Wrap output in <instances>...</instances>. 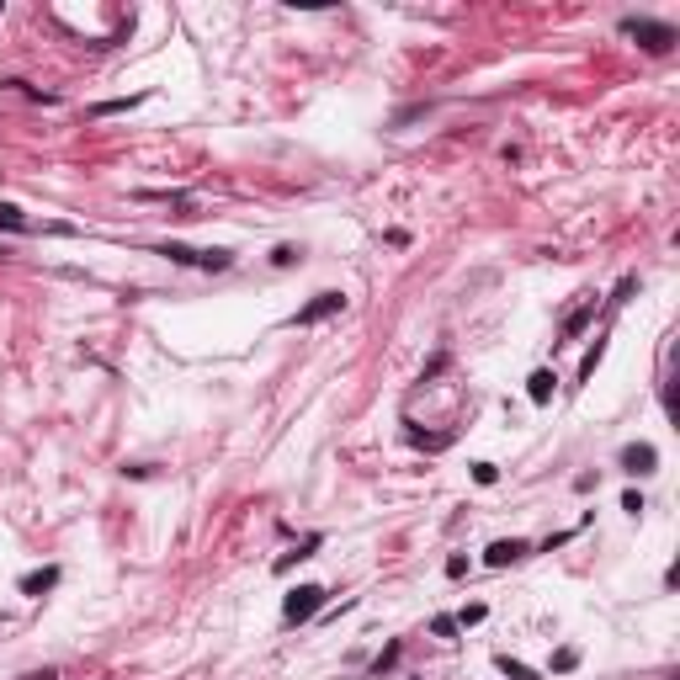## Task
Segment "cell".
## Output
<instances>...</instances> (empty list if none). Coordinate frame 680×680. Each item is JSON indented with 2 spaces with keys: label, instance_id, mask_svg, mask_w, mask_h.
Wrapping results in <instances>:
<instances>
[{
  "label": "cell",
  "instance_id": "obj_1",
  "mask_svg": "<svg viewBox=\"0 0 680 680\" xmlns=\"http://www.w3.org/2000/svg\"><path fill=\"white\" fill-rule=\"evenodd\" d=\"M622 32H627V38H638L649 54H665V49L676 43V27H670V22H649V16H627Z\"/></svg>",
  "mask_w": 680,
  "mask_h": 680
},
{
  "label": "cell",
  "instance_id": "obj_2",
  "mask_svg": "<svg viewBox=\"0 0 680 680\" xmlns=\"http://www.w3.org/2000/svg\"><path fill=\"white\" fill-rule=\"evenodd\" d=\"M319 606H325V590H319V585H298V590L287 595L282 612H287V622H309Z\"/></svg>",
  "mask_w": 680,
  "mask_h": 680
},
{
  "label": "cell",
  "instance_id": "obj_3",
  "mask_svg": "<svg viewBox=\"0 0 680 680\" xmlns=\"http://www.w3.org/2000/svg\"><path fill=\"white\" fill-rule=\"evenodd\" d=\"M340 309H345L340 292H319L314 303H303V309L292 314V325H319V319H330V314H340Z\"/></svg>",
  "mask_w": 680,
  "mask_h": 680
},
{
  "label": "cell",
  "instance_id": "obj_4",
  "mask_svg": "<svg viewBox=\"0 0 680 680\" xmlns=\"http://www.w3.org/2000/svg\"><path fill=\"white\" fill-rule=\"evenodd\" d=\"M654 462H659V452H654L649 442H638V447H622V468H627V473H654Z\"/></svg>",
  "mask_w": 680,
  "mask_h": 680
},
{
  "label": "cell",
  "instance_id": "obj_5",
  "mask_svg": "<svg viewBox=\"0 0 680 680\" xmlns=\"http://www.w3.org/2000/svg\"><path fill=\"white\" fill-rule=\"evenodd\" d=\"M553 383H559V378H553L548 367H537V372L526 378V394H532V404H548V398H553Z\"/></svg>",
  "mask_w": 680,
  "mask_h": 680
},
{
  "label": "cell",
  "instance_id": "obj_6",
  "mask_svg": "<svg viewBox=\"0 0 680 680\" xmlns=\"http://www.w3.org/2000/svg\"><path fill=\"white\" fill-rule=\"evenodd\" d=\"M526 553H532V548H526L521 537H510V542H495V548H489V564L500 568V564H515V559H526Z\"/></svg>",
  "mask_w": 680,
  "mask_h": 680
},
{
  "label": "cell",
  "instance_id": "obj_7",
  "mask_svg": "<svg viewBox=\"0 0 680 680\" xmlns=\"http://www.w3.org/2000/svg\"><path fill=\"white\" fill-rule=\"evenodd\" d=\"M160 255L175 266H202V250H186V245H160Z\"/></svg>",
  "mask_w": 680,
  "mask_h": 680
},
{
  "label": "cell",
  "instance_id": "obj_8",
  "mask_svg": "<svg viewBox=\"0 0 680 680\" xmlns=\"http://www.w3.org/2000/svg\"><path fill=\"white\" fill-rule=\"evenodd\" d=\"M54 579H58V568H43V574H27V579H22V590H27V595H43Z\"/></svg>",
  "mask_w": 680,
  "mask_h": 680
},
{
  "label": "cell",
  "instance_id": "obj_9",
  "mask_svg": "<svg viewBox=\"0 0 680 680\" xmlns=\"http://www.w3.org/2000/svg\"><path fill=\"white\" fill-rule=\"evenodd\" d=\"M139 102H144V96H128V102H102L96 112H102V117H112V112H128V107H139Z\"/></svg>",
  "mask_w": 680,
  "mask_h": 680
},
{
  "label": "cell",
  "instance_id": "obj_10",
  "mask_svg": "<svg viewBox=\"0 0 680 680\" xmlns=\"http://www.w3.org/2000/svg\"><path fill=\"white\" fill-rule=\"evenodd\" d=\"M0 224H5V228H27V219H22V208H11V202H5V208H0Z\"/></svg>",
  "mask_w": 680,
  "mask_h": 680
},
{
  "label": "cell",
  "instance_id": "obj_11",
  "mask_svg": "<svg viewBox=\"0 0 680 680\" xmlns=\"http://www.w3.org/2000/svg\"><path fill=\"white\" fill-rule=\"evenodd\" d=\"M473 479H479V484H495V479H500V468H495V462H473Z\"/></svg>",
  "mask_w": 680,
  "mask_h": 680
},
{
  "label": "cell",
  "instance_id": "obj_12",
  "mask_svg": "<svg viewBox=\"0 0 680 680\" xmlns=\"http://www.w3.org/2000/svg\"><path fill=\"white\" fill-rule=\"evenodd\" d=\"M500 670H506V676H515V680H532V670H526V665H515L510 654H500Z\"/></svg>",
  "mask_w": 680,
  "mask_h": 680
},
{
  "label": "cell",
  "instance_id": "obj_13",
  "mask_svg": "<svg viewBox=\"0 0 680 680\" xmlns=\"http://www.w3.org/2000/svg\"><path fill=\"white\" fill-rule=\"evenodd\" d=\"M473 622H484V606H462L457 612V627H473Z\"/></svg>",
  "mask_w": 680,
  "mask_h": 680
},
{
  "label": "cell",
  "instance_id": "obj_14",
  "mask_svg": "<svg viewBox=\"0 0 680 680\" xmlns=\"http://www.w3.org/2000/svg\"><path fill=\"white\" fill-rule=\"evenodd\" d=\"M574 665H579V654H574V649H559V654H553V670H574Z\"/></svg>",
  "mask_w": 680,
  "mask_h": 680
},
{
  "label": "cell",
  "instance_id": "obj_15",
  "mask_svg": "<svg viewBox=\"0 0 680 680\" xmlns=\"http://www.w3.org/2000/svg\"><path fill=\"white\" fill-rule=\"evenodd\" d=\"M431 632H436V638H452V632H457V617H436V622H431Z\"/></svg>",
  "mask_w": 680,
  "mask_h": 680
}]
</instances>
